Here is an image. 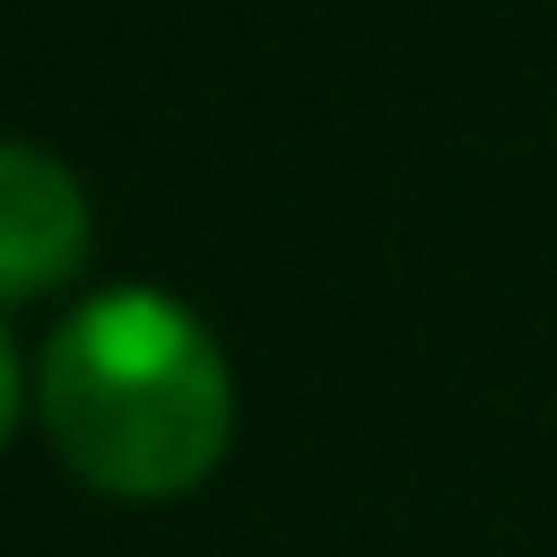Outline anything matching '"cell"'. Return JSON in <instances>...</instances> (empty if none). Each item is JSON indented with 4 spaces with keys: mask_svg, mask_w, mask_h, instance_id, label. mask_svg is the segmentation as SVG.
Here are the masks:
<instances>
[{
    "mask_svg": "<svg viewBox=\"0 0 557 557\" xmlns=\"http://www.w3.org/2000/svg\"><path fill=\"white\" fill-rule=\"evenodd\" d=\"M52 453L122 505L191 496L235 444V374L200 313L157 287L78 305L35 374Z\"/></svg>",
    "mask_w": 557,
    "mask_h": 557,
    "instance_id": "1",
    "label": "cell"
},
{
    "mask_svg": "<svg viewBox=\"0 0 557 557\" xmlns=\"http://www.w3.org/2000/svg\"><path fill=\"white\" fill-rule=\"evenodd\" d=\"M87 261V191L61 157L0 139V296H44Z\"/></svg>",
    "mask_w": 557,
    "mask_h": 557,
    "instance_id": "2",
    "label": "cell"
},
{
    "mask_svg": "<svg viewBox=\"0 0 557 557\" xmlns=\"http://www.w3.org/2000/svg\"><path fill=\"white\" fill-rule=\"evenodd\" d=\"M9 418H17V357H9V339H0V444H9Z\"/></svg>",
    "mask_w": 557,
    "mask_h": 557,
    "instance_id": "3",
    "label": "cell"
}]
</instances>
